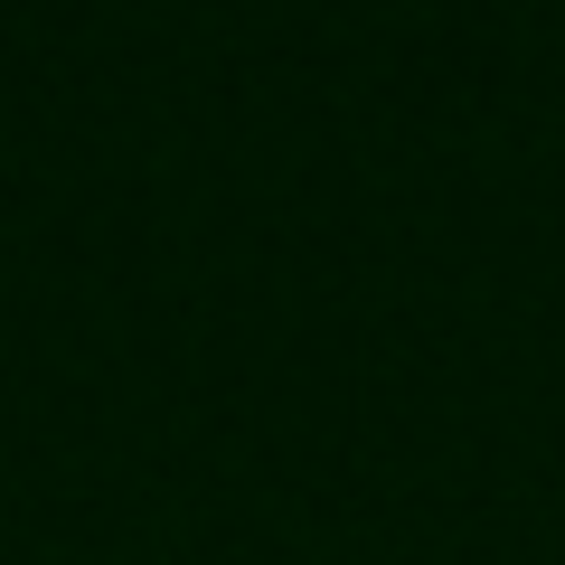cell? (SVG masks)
<instances>
[]
</instances>
